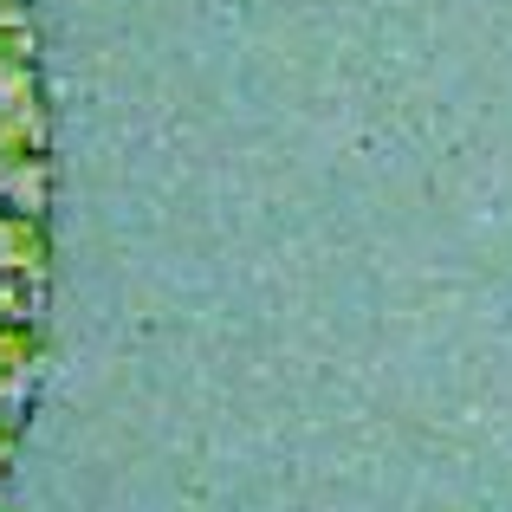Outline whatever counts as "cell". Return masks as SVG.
Here are the masks:
<instances>
[{
	"label": "cell",
	"instance_id": "1",
	"mask_svg": "<svg viewBox=\"0 0 512 512\" xmlns=\"http://www.w3.org/2000/svg\"><path fill=\"white\" fill-rule=\"evenodd\" d=\"M52 104L33 0H0V493L33 415L52 318Z\"/></svg>",
	"mask_w": 512,
	"mask_h": 512
}]
</instances>
